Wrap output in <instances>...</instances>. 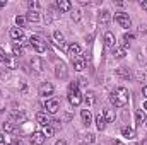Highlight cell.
<instances>
[{
	"instance_id": "1",
	"label": "cell",
	"mask_w": 147,
	"mask_h": 145,
	"mask_svg": "<svg viewBox=\"0 0 147 145\" xmlns=\"http://www.w3.org/2000/svg\"><path fill=\"white\" fill-rule=\"evenodd\" d=\"M110 101L115 108H123L128 103V91H127V87H116L115 91H111Z\"/></svg>"
},
{
	"instance_id": "2",
	"label": "cell",
	"mask_w": 147,
	"mask_h": 145,
	"mask_svg": "<svg viewBox=\"0 0 147 145\" xmlns=\"http://www.w3.org/2000/svg\"><path fill=\"white\" fill-rule=\"evenodd\" d=\"M69 101H70L72 106H79L82 103V96H80V91H79L77 82H72L69 85Z\"/></svg>"
},
{
	"instance_id": "3",
	"label": "cell",
	"mask_w": 147,
	"mask_h": 145,
	"mask_svg": "<svg viewBox=\"0 0 147 145\" xmlns=\"http://www.w3.org/2000/svg\"><path fill=\"white\" fill-rule=\"evenodd\" d=\"M29 44L34 48V51H38V53H45L46 51V41L39 36H31L29 38Z\"/></svg>"
},
{
	"instance_id": "4",
	"label": "cell",
	"mask_w": 147,
	"mask_h": 145,
	"mask_svg": "<svg viewBox=\"0 0 147 145\" xmlns=\"http://www.w3.org/2000/svg\"><path fill=\"white\" fill-rule=\"evenodd\" d=\"M45 109H46L50 114L58 113V109H60V101H58V99H55V97L46 99V103H45Z\"/></svg>"
},
{
	"instance_id": "5",
	"label": "cell",
	"mask_w": 147,
	"mask_h": 145,
	"mask_svg": "<svg viewBox=\"0 0 147 145\" xmlns=\"http://www.w3.org/2000/svg\"><path fill=\"white\" fill-rule=\"evenodd\" d=\"M115 21H116L121 28H130V26H132V21H130L128 14H125V12H116Z\"/></svg>"
},
{
	"instance_id": "6",
	"label": "cell",
	"mask_w": 147,
	"mask_h": 145,
	"mask_svg": "<svg viewBox=\"0 0 147 145\" xmlns=\"http://www.w3.org/2000/svg\"><path fill=\"white\" fill-rule=\"evenodd\" d=\"M53 85L51 84H41L39 85V89H38V94L41 96V97H50L51 94H53Z\"/></svg>"
},
{
	"instance_id": "7",
	"label": "cell",
	"mask_w": 147,
	"mask_h": 145,
	"mask_svg": "<svg viewBox=\"0 0 147 145\" xmlns=\"http://www.w3.org/2000/svg\"><path fill=\"white\" fill-rule=\"evenodd\" d=\"M72 65H74V70H77V72H82V70L86 68V62H84L82 56H74Z\"/></svg>"
},
{
	"instance_id": "8",
	"label": "cell",
	"mask_w": 147,
	"mask_h": 145,
	"mask_svg": "<svg viewBox=\"0 0 147 145\" xmlns=\"http://www.w3.org/2000/svg\"><path fill=\"white\" fill-rule=\"evenodd\" d=\"M45 140H46V137L43 135V132H33V135H31V144L43 145L45 144Z\"/></svg>"
},
{
	"instance_id": "9",
	"label": "cell",
	"mask_w": 147,
	"mask_h": 145,
	"mask_svg": "<svg viewBox=\"0 0 147 145\" xmlns=\"http://www.w3.org/2000/svg\"><path fill=\"white\" fill-rule=\"evenodd\" d=\"M55 75H57L58 79H65V77H67V67H65L63 62L57 63V67H55Z\"/></svg>"
},
{
	"instance_id": "10",
	"label": "cell",
	"mask_w": 147,
	"mask_h": 145,
	"mask_svg": "<svg viewBox=\"0 0 147 145\" xmlns=\"http://www.w3.org/2000/svg\"><path fill=\"white\" fill-rule=\"evenodd\" d=\"M36 121L41 125V126H48V125H51V119H50V116H48L46 113H38L36 114Z\"/></svg>"
},
{
	"instance_id": "11",
	"label": "cell",
	"mask_w": 147,
	"mask_h": 145,
	"mask_svg": "<svg viewBox=\"0 0 147 145\" xmlns=\"http://www.w3.org/2000/svg\"><path fill=\"white\" fill-rule=\"evenodd\" d=\"M120 132H121V137L127 138V140H134V138L137 137V135H135V130H134V128H128V126H123Z\"/></svg>"
},
{
	"instance_id": "12",
	"label": "cell",
	"mask_w": 147,
	"mask_h": 145,
	"mask_svg": "<svg viewBox=\"0 0 147 145\" xmlns=\"http://www.w3.org/2000/svg\"><path fill=\"white\" fill-rule=\"evenodd\" d=\"M67 53L70 55V56H80V46L77 44V43H70L69 46H67Z\"/></svg>"
},
{
	"instance_id": "13",
	"label": "cell",
	"mask_w": 147,
	"mask_h": 145,
	"mask_svg": "<svg viewBox=\"0 0 147 145\" xmlns=\"http://www.w3.org/2000/svg\"><path fill=\"white\" fill-rule=\"evenodd\" d=\"M57 7H58L60 12H69V10L72 9V3H70L69 0H58V2H57Z\"/></svg>"
},
{
	"instance_id": "14",
	"label": "cell",
	"mask_w": 147,
	"mask_h": 145,
	"mask_svg": "<svg viewBox=\"0 0 147 145\" xmlns=\"http://www.w3.org/2000/svg\"><path fill=\"white\" fill-rule=\"evenodd\" d=\"M80 116H82V121H84V125H86V126H89V125L92 123V114H91V111H89V109H82Z\"/></svg>"
},
{
	"instance_id": "15",
	"label": "cell",
	"mask_w": 147,
	"mask_h": 145,
	"mask_svg": "<svg viewBox=\"0 0 147 145\" xmlns=\"http://www.w3.org/2000/svg\"><path fill=\"white\" fill-rule=\"evenodd\" d=\"M10 38H12V39H21V41H22V39H24L22 29H21V28H12V29H10Z\"/></svg>"
},
{
	"instance_id": "16",
	"label": "cell",
	"mask_w": 147,
	"mask_h": 145,
	"mask_svg": "<svg viewBox=\"0 0 147 145\" xmlns=\"http://www.w3.org/2000/svg\"><path fill=\"white\" fill-rule=\"evenodd\" d=\"M125 55H127L125 46H115V48H113V56H115V58H123Z\"/></svg>"
},
{
	"instance_id": "17",
	"label": "cell",
	"mask_w": 147,
	"mask_h": 145,
	"mask_svg": "<svg viewBox=\"0 0 147 145\" xmlns=\"http://www.w3.org/2000/svg\"><path fill=\"white\" fill-rule=\"evenodd\" d=\"M96 128H98L99 132H103V130L106 128V119H105L103 114H98V116H96Z\"/></svg>"
},
{
	"instance_id": "18",
	"label": "cell",
	"mask_w": 147,
	"mask_h": 145,
	"mask_svg": "<svg viewBox=\"0 0 147 145\" xmlns=\"http://www.w3.org/2000/svg\"><path fill=\"white\" fill-rule=\"evenodd\" d=\"M105 44H106L108 48H115V46H116V44H115V34L110 33V31L105 34Z\"/></svg>"
},
{
	"instance_id": "19",
	"label": "cell",
	"mask_w": 147,
	"mask_h": 145,
	"mask_svg": "<svg viewBox=\"0 0 147 145\" xmlns=\"http://www.w3.org/2000/svg\"><path fill=\"white\" fill-rule=\"evenodd\" d=\"M39 19H41V15L36 10H29L28 15H26V21H29V22H39Z\"/></svg>"
},
{
	"instance_id": "20",
	"label": "cell",
	"mask_w": 147,
	"mask_h": 145,
	"mask_svg": "<svg viewBox=\"0 0 147 145\" xmlns=\"http://www.w3.org/2000/svg\"><path fill=\"white\" fill-rule=\"evenodd\" d=\"M103 116H105V119H106V123H115V119H116V113H115L113 109H106Z\"/></svg>"
},
{
	"instance_id": "21",
	"label": "cell",
	"mask_w": 147,
	"mask_h": 145,
	"mask_svg": "<svg viewBox=\"0 0 147 145\" xmlns=\"http://www.w3.org/2000/svg\"><path fill=\"white\" fill-rule=\"evenodd\" d=\"M31 67H33L36 72H41V70H43V62H41L38 56H33V58H31Z\"/></svg>"
},
{
	"instance_id": "22",
	"label": "cell",
	"mask_w": 147,
	"mask_h": 145,
	"mask_svg": "<svg viewBox=\"0 0 147 145\" xmlns=\"http://www.w3.org/2000/svg\"><path fill=\"white\" fill-rule=\"evenodd\" d=\"M110 10H101V12H99V22H101V24H108V22H110Z\"/></svg>"
},
{
	"instance_id": "23",
	"label": "cell",
	"mask_w": 147,
	"mask_h": 145,
	"mask_svg": "<svg viewBox=\"0 0 147 145\" xmlns=\"http://www.w3.org/2000/svg\"><path fill=\"white\" fill-rule=\"evenodd\" d=\"M146 121V114H144V109H139L137 114H135V123L137 125H142Z\"/></svg>"
},
{
	"instance_id": "24",
	"label": "cell",
	"mask_w": 147,
	"mask_h": 145,
	"mask_svg": "<svg viewBox=\"0 0 147 145\" xmlns=\"http://www.w3.org/2000/svg\"><path fill=\"white\" fill-rule=\"evenodd\" d=\"M53 38H55L57 44H58L60 48H63V34H62L60 31H55V33H53Z\"/></svg>"
},
{
	"instance_id": "25",
	"label": "cell",
	"mask_w": 147,
	"mask_h": 145,
	"mask_svg": "<svg viewBox=\"0 0 147 145\" xmlns=\"http://www.w3.org/2000/svg\"><path fill=\"white\" fill-rule=\"evenodd\" d=\"M16 130H17V128H16L14 123H10V121H9V123H3V132H5V133H14Z\"/></svg>"
},
{
	"instance_id": "26",
	"label": "cell",
	"mask_w": 147,
	"mask_h": 145,
	"mask_svg": "<svg viewBox=\"0 0 147 145\" xmlns=\"http://www.w3.org/2000/svg\"><path fill=\"white\" fill-rule=\"evenodd\" d=\"M116 73L120 75V77H123V79H130V72H128V68H125V67H120L118 70H116Z\"/></svg>"
},
{
	"instance_id": "27",
	"label": "cell",
	"mask_w": 147,
	"mask_h": 145,
	"mask_svg": "<svg viewBox=\"0 0 147 145\" xmlns=\"http://www.w3.org/2000/svg\"><path fill=\"white\" fill-rule=\"evenodd\" d=\"M86 103H87V106H92V104L96 103V97H94V92H91V91H89V92L86 94Z\"/></svg>"
},
{
	"instance_id": "28",
	"label": "cell",
	"mask_w": 147,
	"mask_h": 145,
	"mask_svg": "<svg viewBox=\"0 0 147 145\" xmlns=\"http://www.w3.org/2000/svg\"><path fill=\"white\" fill-rule=\"evenodd\" d=\"M43 135H45L46 138H50V137L53 135V126H51V125H48V126H43Z\"/></svg>"
},
{
	"instance_id": "29",
	"label": "cell",
	"mask_w": 147,
	"mask_h": 145,
	"mask_svg": "<svg viewBox=\"0 0 147 145\" xmlns=\"http://www.w3.org/2000/svg\"><path fill=\"white\" fill-rule=\"evenodd\" d=\"M135 39V34H132V33H125L123 34V43H125V46L130 43V41H134Z\"/></svg>"
},
{
	"instance_id": "30",
	"label": "cell",
	"mask_w": 147,
	"mask_h": 145,
	"mask_svg": "<svg viewBox=\"0 0 147 145\" xmlns=\"http://www.w3.org/2000/svg\"><path fill=\"white\" fill-rule=\"evenodd\" d=\"M12 51H14V55H16V56H21V55H22V46L16 43V44L12 46Z\"/></svg>"
},
{
	"instance_id": "31",
	"label": "cell",
	"mask_w": 147,
	"mask_h": 145,
	"mask_svg": "<svg viewBox=\"0 0 147 145\" xmlns=\"http://www.w3.org/2000/svg\"><path fill=\"white\" fill-rule=\"evenodd\" d=\"M16 24H17V28H24V24H26V17L17 15V17H16Z\"/></svg>"
},
{
	"instance_id": "32",
	"label": "cell",
	"mask_w": 147,
	"mask_h": 145,
	"mask_svg": "<svg viewBox=\"0 0 147 145\" xmlns=\"http://www.w3.org/2000/svg\"><path fill=\"white\" fill-rule=\"evenodd\" d=\"M7 60H9V55L5 53V50H3V48H0V62H3V63H5Z\"/></svg>"
},
{
	"instance_id": "33",
	"label": "cell",
	"mask_w": 147,
	"mask_h": 145,
	"mask_svg": "<svg viewBox=\"0 0 147 145\" xmlns=\"http://www.w3.org/2000/svg\"><path fill=\"white\" fill-rule=\"evenodd\" d=\"M28 7H29V10H36L38 7H39V3H38V2H33V0H29V2H28Z\"/></svg>"
},
{
	"instance_id": "34",
	"label": "cell",
	"mask_w": 147,
	"mask_h": 145,
	"mask_svg": "<svg viewBox=\"0 0 147 145\" xmlns=\"http://www.w3.org/2000/svg\"><path fill=\"white\" fill-rule=\"evenodd\" d=\"M80 14H82V12H80L79 9H77V10H74V12H72V19H74V21H80Z\"/></svg>"
},
{
	"instance_id": "35",
	"label": "cell",
	"mask_w": 147,
	"mask_h": 145,
	"mask_svg": "<svg viewBox=\"0 0 147 145\" xmlns=\"http://www.w3.org/2000/svg\"><path fill=\"white\" fill-rule=\"evenodd\" d=\"M84 140H86V142H89V144H92V142H94V140H96V137H94V135H92V133H87V135H86V137H84Z\"/></svg>"
},
{
	"instance_id": "36",
	"label": "cell",
	"mask_w": 147,
	"mask_h": 145,
	"mask_svg": "<svg viewBox=\"0 0 147 145\" xmlns=\"http://www.w3.org/2000/svg\"><path fill=\"white\" fill-rule=\"evenodd\" d=\"M142 96L147 99V85H146V87H142Z\"/></svg>"
},
{
	"instance_id": "37",
	"label": "cell",
	"mask_w": 147,
	"mask_h": 145,
	"mask_svg": "<svg viewBox=\"0 0 147 145\" xmlns=\"http://www.w3.org/2000/svg\"><path fill=\"white\" fill-rule=\"evenodd\" d=\"M0 145H5V137L3 135H0Z\"/></svg>"
},
{
	"instance_id": "38",
	"label": "cell",
	"mask_w": 147,
	"mask_h": 145,
	"mask_svg": "<svg viewBox=\"0 0 147 145\" xmlns=\"http://www.w3.org/2000/svg\"><path fill=\"white\" fill-rule=\"evenodd\" d=\"M140 7H142V9H146V10H147V2H146V0H144V2H140Z\"/></svg>"
},
{
	"instance_id": "39",
	"label": "cell",
	"mask_w": 147,
	"mask_h": 145,
	"mask_svg": "<svg viewBox=\"0 0 147 145\" xmlns=\"http://www.w3.org/2000/svg\"><path fill=\"white\" fill-rule=\"evenodd\" d=\"M5 5H7V2H5V0H0V9H3Z\"/></svg>"
},
{
	"instance_id": "40",
	"label": "cell",
	"mask_w": 147,
	"mask_h": 145,
	"mask_svg": "<svg viewBox=\"0 0 147 145\" xmlns=\"http://www.w3.org/2000/svg\"><path fill=\"white\" fill-rule=\"evenodd\" d=\"M55 145H67V144H65L63 140H60V142H57V144H55Z\"/></svg>"
},
{
	"instance_id": "41",
	"label": "cell",
	"mask_w": 147,
	"mask_h": 145,
	"mask_svg": "<svg viewBox=\"0 0 147 145\" xmlns=\"http://www.w3.org/2000/svg\"><path fill=\"white\" fill-rule=\"evenodd\" d=\"M144 109H147V101H146V103H144Z\"/></svg>"
},
{
	"instance_id": "42",
	"label": "cell",
	"mask_w": 147,
	"mask_h": 145,
	"mask_svg": "<svg viewBox=\"0 0 147 145\" xmlns=\"http://www.w3.org/2000/svg\"><path fill=\"white\" fill-rule=\"evenodd\" d=\"M10 145H19V144H10Z\"/></svg>"
},
{
	"instance_id": "43",
	"label": "cell",
	"mask_w": 147,
	"mask_h": 145,
	"mask_svg": "<svg viewBox=\"0 0 147 145\" xmlns=\"http://www.w3.org/2000/svg\"><path fill=\"white\" fill-rule=\"evenodd\" d=\"M146 125H147V118H146Z\"/></svg>"
}]
</instances>
